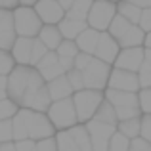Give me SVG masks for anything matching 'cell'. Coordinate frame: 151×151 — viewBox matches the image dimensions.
<instances>
[{
	"mask_svg": "<svg viewBox=\"0 0 151 151\" xmlns=\"http://www.w3.org/2000/svg\"><path fill=\"white\" fill-rule=\"evenodd\" d=\"M44 78L38 73V69L31 73L29 78V86L25 90V96L19 105H23L25 109H33V111H48L52 105V96L48 92V86L44 84Z\"/></svg>",
	"mask_w": 151,
	"mask_h": 151,
	"instance_id": "1",
	"label": "cell"
},
{
	"mask_svg": "<svg viewBox=\"0 0 151 151\" xmlns=\"http://www.w3.org/2000/svg\"><path fill=\"white\" fill-rule=\"evenodd\" d=\"M107 101L113 103L115 111H117L119 121L124 119H132V117H140V100H138L136 92H124V90H113L109 88L105 94Z\"/></svg>",
	"mask_w": 151,
	"mask_h": 151,
	"instance_id": "2",
	"label": "cell"
},
{
	"mask_svg": "<svg viewBox=\"0 0 151 151\" xmlns=\"http://www.w3.org/2000/svg\"><path fill=\"white\" fill-rule=\"evenodd\" d=\"M14 27L19 37L35 38V35H38L42 29V19L31 6H21L14 12Z\"/></svg>",
	"mask_w": 151,
	"mask_h": 151,
	"instance_id": "3",
	"label": "cell"
},
{
	"mask_svg": "<svg viewBox=\"0 0 151 151\" xmlns=\"http://www.w3.org/2000/svg\"><path fill=\"white\" fill-rule=\"evenodd\" d=\"M48 117L52 121V124L58 126V128L65 130V128H73L77 124L78 117H77V109H75V103L71 98H63L58 100L50 105L48 109Z\"/></svg>",
	"mask_w": 151,
	"mask_h": 151,
	"instance_id": "4",
	"label": "cell"
},
{
	"mask_svg": "<svg viewBox=\"0 0 151 151\" xmlns=\"http://www.w3.org/2000/svg\"><path fill=\"white\" fill-rule=\"evenodd\" d=\"M103 98L100 94V90H77V94H75L73 98V103H75V109H77V117L78 121H88V119H92L94 115H96L98 107L101 105Z\"/></svg>",
	"mask_w": 151,
	"mask_h": 151,
	"instance_id": "5",
	"label": "cell"
},
{
	"mask_svg": "<svg viewBox=\"0 0 151 151\" xmlns=\"http://www.w3.org/2000/svg\"><path fill=\"white\" fill-rule=\"evenodd\" d=\"M23 119L27 124V132H29L31 140H44L52 138L54 134V124L48 117L42 115V111H33V109H23Z\"/></svg>",
	"mask_w": 151,
	"mask_h": 151,
	"instance_id": "6",
	"label": "cell"
},
{
	"mask_svg": "<svg viewBox=\"0 0 151 151\" xmlns=\"http://www.w3.org/2000/svg\"><path fill=\"white\" fill-rule=\"evenodd\" d=\"M115 15H117V8H115V4L111 0H96L92 4V8H90L86 23L96 31H105L109 29Z\"/></svg>",
	"mask_w": 151,
	"mask_h": 151,
	"instance_id": "7",
	"label": "cell"
},
{
	"mask_svg": "<svg viewBox=\"0 0 151 151\" xmlns=\"http://www.w3.org/2000/svg\"><path fill=\"white\" fill-rule=\"evenodd\" d=\"M109 73H111L109 63L94 58L92 61L88 63V67L82 71V75H84V86L86 88H92V90L105 88V84L109 82V77H111Z\"/></svg>",
	"mask_w": 151,
	"mask_h": 151,
	"instance_id": "8",
	"label": "cell"
},
{
	"mask_svg": "<svg viewBox=\"0 0 151 151\" xmlns=\"http://www.w3.org/2000/svg\"><path fill=\"white\" fill-rule=\"evenodd\" d=\"M33 69H29L27 65H19L8 77V98L15 103H21L23 96H25V90L29 86V78Z\"/></svg>",
	"mask_w": 151,
	"mask_h": 151,
	"instance_id": "9",
	"label": "cell"
},
{
	"mask_svg": "<svg viewBox=\"0 0 151 151\" xmlns=\"http://www.w3.org/2000/svg\"><path fill=\"white\" fill-rule=\"evenodd\" d=\"M86 128H88L94 151H107L109 149V142H111V138H113V134H115V126L92 119V121L86 124Z\"/></svg>",
	"mask_w": 151,
	"mask_h": 151,
	"instance_id": "10",
	"label": "cell"
},
{
	"mask_svg": "<svg viewBox=\"0 0 151 151\" xmlns=\"http://www.w3.org/2000/svg\"><path fill=\"white\" fill-rule=\"evenodd\" d=\"M35 12L38 14V17H40L42 23H46V25L59 23L65 17V8L59 4V0H38V2L35 4Z\"/></svg>",
	"mask_w": 151,
	"mask_h": 151,
	"instance_id": "11",
	"label": "cell"
},
{
	"mask_svg": "<svg viewBox=\"0 0 151 151\" xmlns=\"http://www.w3.org/2000/svg\"><path fill=\"white\" fill-rule=\"evenodd\" d=\"M109 88L113 90H124V92H136L140 88V78L138 73L126 69H115L109 77Z\"/></svg>",
	"mask_w": 151,
	"mask_h": 151,
	"instance_id": "12",
	"label": "cell"
},
{
	"mask_svg": "<svg viewBox=\"0 0 151 151\" xmlns=\"http://www.w3.org/2000/svg\"><path fill=\"white\" fill-rule=\"evenodd\" d=\"M144 61H145V50L136 46V48H124L117 55V59H115V65H117V69H126V71L138 73L140 67L144 65Z\"/></svg>",
	"mask_w": 151,
	"mask_h": 151,
	"instance_id": "13",
	"label": "cell"
},
{
	"mask_svg": "<svg viewBox=\"0 0 151 151\" xmlns=\"http://www.w3.org/2000/svg\"><path fill=\"white\" fill-rule=\"evenodd\" d=\"M96 58L101 59L105 63H113L119 55V42L117 38H113L109 33H101L100 35V40H98V46H96Z\"/></svg>",
	"mask_w": 151,
	"mask_h": 151,
	"instance_id": "14",
	"label": "cell"
},
{
	"mask_svg": "<svg viewBox=\"0 0 151 151\" xmlns=\"http://www.w3.org/2000/svg\"><path fill=\"white\" fill-rule=\"evenodd\" d=\"M33 44H35V38H31V37L15 38V44H14V48H12V55H14V59L19 63V65H27V63H31Z\"/></svg>",
	"mask_w": 151,
	"mask_h": 151,
	"instance_id": "15",
	"label": "cell"
},
{
	"mask_svg": "<svg viewBox=\"0 0 151 151\" xmlns=\"http://www.w3.org/2000/svg\"><path fill=\"white\" fill-rule=\"evenodd\" d=\"M100 35H101L100 31L92 29V27H86V29L75 38V42H77V46H78L81 52L94 54V52H96V46H98V40H100Z\"/></svg>",
	"mask_w": 151,
	"mask_h": 151,
	"instance_id": "16",
	"label": "cell"
},
{
	"mask_svg": "<svg viewBox=\"0 0 151 151\" xmlns=\"http://www.w3.org/2000/svg\"><path fill=\"white\" fill-rule=\"evenodd\" d=\"M48 92L52 96V100H63V98H69L71 92H73V86L69 82V77L67 75H61V77L54 78V81L48 82Z\"/></svg>",
	"mask_w": 151,
	"mask_h": 151,
	"instance_id": "17",
	"label": "cell"
},
{
	"mask_svg": "<svg viewBox=\"0 0 151 151\" xmlns=\"http://www.w3.org/2000/svg\"><path fill=\"white\" fill-rule=\"evenodd\" d=\"M84 29H86V21H82V19H73V17H67L65 15V17L59 21V31H61V35L65 38H69V40H75Z\"/></svg>",
	"mask_w": 151,
	"mask_h": 151,
	"instance_id": "18",
	"label": "cell"
},
{
	"mask_svg": "<svg viewBox=\"0 0 151 151\" xmlns=\"http://www.w3.org/2000/svg\"><path fill=\"white\" fill-rule=\"evenodd\" d=\"M38 38L44 42V46L48 50H58V46L61 44V40H63V35H61V31H59V27L46 25V27H42V29H40Z\"/></svg>",
	"mask_w": 151,
	"mask_h": 151,
	"instance_id": "19",
	"label": "cell"
},
{
	"mask_svg": "<svg viewBox=\"0 0 151 151\" xmlns=\"http://www.w3.org/2000/svg\"><path fill=\"white\" fill-rule=\"evenodd\" d=\"M145 31H142L140 25H132V29L124 35V37L119 40V44L122 48H136V46H142L145 42Z\"/></svg>",
	"mask_w": 151,
	"mask_h": 151,
	"instance_id": "20",
	"label": "cell"
},
{
	"mask_svg": "<svg viewBox=\"0 0 151 151\" xmlns=\"http://www.w3.org/2000/svg\"><path fill=\"white\" fill-rule=\"evenodd\" d=\"M94 121L105 122V124H111V126L117 124V122H119V117H117V111H115L113 103H109V101H101V105L98 107L96 115H94Z\"/></svg>",
	"mask_w": 151,
	"mask_h": 151,
	"instance_id": "21",
	"label": "cell"
},
{
	"mask_svg": "<svg viewBox=\"0 0 151 151\" xmlns=\"http://www.w3.org/2000/svg\"><path fill=\"white\" fill-rule=\"evenodd\" d=\"M132 25H134V23H130L126 17H122V15L117 14L113 17V21H111V25H109V35L113 38H117V42H119L130 29H132Z\"/></svg>",
	"mask_w": 151,
	"mask_h": 151,
	"instance_id": "22",
	"label": "cell"
},
{
	"mask_svg": "<svg viewBox=\"0 0 151 151\" xmlns=\"http://www.w3.org/2000/svg\"><path fill=\"white\" fill-rule=\"evenodd\" d=\"M92 4H94V0H75V2L71 4V8L67 10V17L86 21V19H88V14H90Z\"/></svg>",
	"mask_w": 151,
	"mask_h": 151,
	"instance_id": "23",
	"label": "cell"
},
{
	"mask_svg": "<svg viewBox=\"0 0 151 151\" xmlns=\"http://www.w3.org/2000/svg\"><path fill=\"white\" fill-rule=\"evenodd\" d=\"M69 132H71L75 144L78 145L81 151H94L92 149V140H90V134H88V128H86V126H73Z\"/></svg>",
	"mask_w": 151,
	"mask_h": 151,
	"instance_id": "24",
	"label": "cell"
},
{
	"mask_svg": "<svg viewBox=\"0 0 151 151\" xmlns=\"http://www.w3.org/2000/svg\"><path fill=\"white\" fill-rule=\"evenodd\" d=\"M140 128H142V119L140 117L119 121V132H122L126 138H130V140H134V138L140 136Z\"/></svg>",
	"mask_w": 151,
	"mask_h": 151,
	"instance_id": "25",
	"label": "cell"
},
{
	"mask_svg": "<svg viewBox=\"0 0 151 151\" xmlns=\"http://www.w3.org/2000/svg\"><path fill=\"white\" fill-rule=\"evenodd\" d=\"M117 14L122 15V17H126L130 23L138 25V23H140V17H142V8H138V6H134V4L122 0V2L119 4V8H117Z\"/></svg>",
	"mask_w": 151,
	"mask_h": 151,
	"instance_id": "26",
	"label": "cell"
},
{
	"mask_svg": "<svg viewBox=\"0 0 151 151\" xmlns=\"http://www.w3.org/2000/svg\"><path fill=\"white\" fill-rule=\"evenodd\" d=\"M12 124H14V140H27L29 138V132H27V124H25V119H23V113L17 111V113L12 117Z\"/></svg>",
	"mask_w": 151,
	"mask_h": 151,
	"instance_id": "27",
	"label": "cell"
},
{
	"mask_svg": "<svg viewBox=\"0 0 151 151\" xmlns=\"http://www.w3.org/2000/svg\"><path fill=\"white\" fill-rule=\"evenodd\" d=\"M55 142H58V151H81V149H78V145L75 144L71 132L61 130V132L58 134V138H55Z\"/></svg>",
	"mask_w": 151,
	"mask_h": 151,
	"instance_id": "28",
	"label": "cell"
},
{
	"mask_svg": "<svg viewBox=\"0 0 151 151\" xmlns=\"http://www.w3.org/2000/svg\"><path fill=\"white\" fill-rule=\"evenodd\" d=\"M128 149H130V138H126L122 132H115L107 151H128Z\"/></svg>",
	"mask_w": 151,
	"mask_h": 151,
	"instance_id": "29",
	"label": "cell"
},
{
	"mask_svg": "<svg viewBox=\"0 0 151 151\" xmlns=\"http://www.w3.org/2000/svg\"><path fill=\"white\" fill-rule=\"evenodd\" d=\"M38 73L42 75V78L44 81H54V78H58V77H61L65 71H63V67L59 65V61H54V63H50V65H46V67H42V69H38Z\"/></svg>",
	"mask_w": 151,
	"mask_h": 151,
	"instance_id": "30",
	"label": "cell"
},
{
	"mask_svg": "<svg viewBox=\"0 0 151 151\" xmlns=\"http://www.w3.org/2000/svg\"><path fill=\"white\" fill-rule=\"evenodd\" d=\"M55 54L61 55V58H77L78 46H77V42H75V40H69V38H65V40H61V44L58 46Z\"/></svg>",
	"mask_w": 151,
	"mask_h": 151,
	"instance_id": "31",
	"label": "cell"
},
{
	"mask_svg": "<svg viewBox=\"0 0 151 151\" xmlns=\"http://www.w3.org/2000/svg\"><path fill=\"white\" fill-rule=\"evenodd\" d=\"M15 113H17V103L12 101L10 98H4V100H0V121L12 119Z\"/></svg>",
	"mask_w": 151,
	"mask_h": 151,
	"instance_id": "32",
	"label": "cell"
},
{
	"mask_svg": "<svg viewBox=\"0 0 151 151\" xmlns=\"http://www.w3.org/2000/svg\"><path fill=\"white\" fill-rule=\"evenodd\" d=\"M15 44V27L14 29H2L0 31V50H12Z\"/></svg>",
	"mask_w": 151,
	"mask_h": 151,
	"instance_id": "33",
	"label": "cell"
},
{
	"mask_svg": "<svg viewBox=\"0 0 151 151\" xmlns=\"http://www.w3.org/2000/svg\"><path fill=\"white\" fill-rule=\"evenodd\" d=\"M48 52H50V50L44 46V42H42L40 38H38V40H35V44H33V54H31V65L37 67V63L40 61V59L44 58Z\"/></svg>",
	"mask_w": 151,
	"mask_h": 151,
	"instance_id": "34",
	"label": "cell"
},
{
	"mask_svg": "<svg viewBox=\"0 0 151 151\" xmlns=\"http://www.w3.org/2000/svg\"><path fill=\"white\" fill-rule=\"evenodd\" d=\"M14 71V55H10L6 50H0V75L6 77Z\"/></svg>",
	"mask_w": 151,
	"mask_h": 151,
	"instance_id": "35",
	"label": "cell"
},
{
	"mask_svg": "<svg viewBox=\"0 0 151 151\" xmlns=\"http://www.w3.org/2000/svg\"><path fill=\"white\" fill-rule=\"evenodd\" d=\"M67 77H69V82H71V86H73V90L86 88V86H84V75H82V71L71 69V71H67Z\"/></svg>",
	"mask_w": 151,
	"mask_h": 151,
	"instance_id": "36",
	"label": "cell"
},
{
	"mask_svg": "<svg viewBox=\"0 0 151 151\" xmlns=\"http://www.w3.org/2000/svg\"><path fill=\"white\" fill-rule=\"evenodd\" d=\"M138 78H140V88H151V65L144 61V65L138 71Z\"/></svg>",
	"mask_w": 151,
	"mask_h": 151,
	"instance_id": "37",
	"label": "cell"
},
{
	"mask_svg": "<svg viewBox=\"0 0 151 151\" xmlns=\"http://www.w3.org/2000/svg\"><path fill=\"white\" fill-rule=\"evenodd\" d=\"M10 140H14V124H12V119H6V121H0V144Z\"/></svg>",
	"mask_w": 151,
	"mask_h": 151,
	"instance_id": "38",
	"label": "cell"
},
{
	"mask_svg": "<svg viewBox=\"0 0 151 151\" xmlns=\"http://www.w3.org/2000/svg\"><path fill=\"white\" fill-rule=\"evenodd\" d=\"M2 29H14V14L6 8H0V31Z\"/></svg>",
	"mask_w": 151,
	"mask_h": 151,
	"instance_id": "39",
	"label": "cell"
},
{
	"mask_svg": "<svg viewBox=\"0 0 151 151\" xmlns=\"http://www.w3.org/2000/svg\"><path fill=\"white\" fill-rule=\"evenodd\" d=\"M138 100H140L142 111H144V113H151V88H142Z\"/></svg>",
	"mask_w": 151,
	"mask_h": 151,
	"instance_id": "40",
	"label": "cell"
},
{
	"mask_svg": "<svg viewBox=\"0 0 151 151\" xmlns=\"http://www.w3.org/2000/svg\"><path fill=\"white\" fill-rule=\"evenodd\" d=\"M128 151H151V142L144 140V138H134L130 140V149Z\"/></svg>",
	"mask_w": 151,
	"mask_h": 151,
	"instance_id": "41",
	"label": "cell"
},
{
	"mask_svg": "<svg viewBox=\"0 0 151 151\" xmlns=\"http://www.w3.org/2000/svg\"><path fill=\"white\" fill-rule=\"evenodd\" d=\"M140 136L144 140L151 142V113H145V117H142V128H140Z\"/></svg>",
	"mask_w": 151,
	"mask_h": 151,
	"instance_id": "42",
	"label": "cell"
},
{
	"mask_svg": "<svg viewBox=\"0 0 151 151\" xmlns=\"http://www.w3.org/2000/svg\"><path fill=\"white\" fill-rule=\"evenodd\" d=\"M92 54H86V52H81V54H77V58H75V69L78 71H84L86 67H88V63L92 61Z\"/></svg>",
	"mask_w": 151,
	"mask_h": 151,
	"instance_id": "43",
	"label": "cell"
},
{
	"mask_svg": "<svg viewBox=\"0 0 151 151\" xmlns=\"http://www.w3.org/2000/svg\"><path fill=\"white\" fill-rule=\"evenodd\" d=\"M37 151H58V142L54 138H44L37 144Z\"/></svg>",
	"mask_w": 151,
	"mask_h": 151,
	"instance_id": "44",
	"label": "cell"
},
{
	"mask_svg": "<svg viewBox=\"0 0 151 151\" xmlns=\"http://www.w3.org/2000/svg\"><path fill=\"white\" fill-rule=\"evenodd\" d=\"M138 25H140L142 31H145V33L151 31V8L142 10V17H140V23H138Z\"/></svg>",
	"mask_w": 151,
	"mask_h": 151,
	"instance_id": "45",
	"label": "cell"
},
{
	"mask_svg": "<svg viewBox=\"0 0 151 151\" xmlns=\"http://www.w3.org/2000/svg\"><path fill=\"white\" fill-rule=\"evenodd\" d=\"M35 149H37V144H35V140H31V138L15 142V151H35Z\"/></svg>",
	"mask_w": 151,
	"mask_h": 151,
	"instance_id": "46",
	"label": "cell"
},
{
	"mask_svg": "<svg viewBox=\"0 0 151 151\" xmlns=\"http://www.w3.org/2000/svg\"><path fill=\"white\" fill-rule=\"evenodd\" d=\"M8 96V78L4 75H0V100Z\"/></svg>",
	"mask_w": 151,
	"mask_h": 151,
	"instance_id": "47",
	"label": "cell"
},
{
	"mask_svg": "<svg viewBox=\"0 0 151 151\" xmlns=\"http://www.w3.org/2000/svg\"><path fill=\"white\" fill-rule=\"evenodd\" d=\"M126 2L134 4V6L142 8V10H145V8H151V0H126Z\"/></svg>",
	"mask_w": 151,
	"mask_h": 151,
	"instance_id": "48",
	"label": "cell"
},
{
	"mask_svg": "<svg viewBox=\"0 0 151 151\" xmlns=\"http://www.w3.org/2000/svg\"><path fill=\"white\" fill-rule=\"evenodd\" d=\"M19 0H2V8H6V10H14V8H17Z\"/></svg>",
	"mask_w": 151,
	"mask_h": 151,
	"instance_id": "49",
	"label": "cell"
},
{
	"mask_svg": "<svg viewBox=\"0 0 151 151\" xmlns=\"http://www.w3.org/2000/svg\"><path fill=\"white\" fill-rule=\"evenodd\" d=\"M0 151H15V144H10V142H2V144H0Z\"/></svg>",
	"mask_w": 151,
	"mask_h": 151,
	"instance_id": "50",
	"label": "cell"
},
{
	"mask_svg": "<svg viewBox=\"0 0 151 151\" xmlns=\"http://www.w3.org/2000/svg\"><path fill=\"white\" fill-rule=\"evenodd\" d=\"M73 2H75V0H59V4H61V6L65 8V12L71 8V4H73Z\"/></svg>",
	"mask_w": 151,
	"mask_h": 151,
	"instance_id": "51",
	"label": "cell"
},
{
	"mask_svg": "<svg viewBox=\"0 0 151 151\" xmlns=\"http://www.w3.org/2000/svg\"><path fill=\"white\" fill-rule=\"evenodd\" d=\"M144 44H145V48H149V50H151V31H149L147 35H145V42H144Z\"/></svg>",
	"mask_w": 151,
	"mask_h": 151,
	"instance_id": "52",
	"label": "cell"
},
{
	"mask_svg": "<svg viewBox=\"0 0 151 151\" xmlns=\"http://www.w3.org/2000/svg\"><path fill=\"white\" fill-rule=\"evenodd\" d=\"M38 0H19V4H23V6H33V4H37Z\"/></svg>",
	"mask_w": 151,
	"mask_h": 151,
	"instance_id": "53",
	"label": "cell"
},
{
	"mask_svg": "<svg viewBox=\"0 0 151 151\" xmlns=\"http://www.w3.org/2000/svg\"><path fill=\"white\" fill-rule=\"evenodd\" d=\"M145 61H147L149 65H151V50H149V48L145 50Z\"/></svg>",
	"mask_w": 151,
	"mask_h": 151,
	"instance_id": "54",
	"label": "cell"
},
{
	"mask_svg": "<svg viewBox=\"0 0 151 151\" xmlns=\"http://www.w3.org/2000/svg\"><path fill=\"white\" fill-rule=\"evenodd\" d=\"M0 8H2V0H0Z\"/></svg>",
	"mask_w": 151,
	"mask_h": 151,
	"instance_id": "55",
	"label": "cell"
},
{
	"mask_svg": "<svg viewBox=\"0 0 151 151\" xmlns=\"http://www.w3.org/2000/svg\"><path fill=\"white\" fill-rule=\"evenodd\" d=\"M111 2H117V0H111Z\"/></svg>",
	"mask_w": 151,
	"mask_h": 151,
	"instance_id": "56",
	"label": "cell"
}]
</instances>
